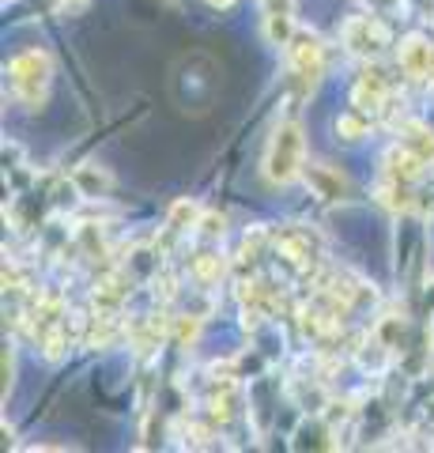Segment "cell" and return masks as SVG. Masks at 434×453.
<instances>
[{
	"instance_id": "obj_1",
	"label": "cell",
	"mask_w": 434,
	"mask_h": 453,
	"mask_svg": "<svg viewBox=\"0 0 434 453\" xmlns=\"http://www.w3.org/2000/svg\"><path fill=\"white\" fill-rule=\"evenodd\" d=\"M306 170V136L302 125L295 118H284L269 136V148H264V163L261 174L269 186H291V181H302Z\"/></svg>"
},
{
	"instance_id": "obj_2",
	"label": "cell",
	"mask_w": 434,
	"mask_h": 453,
	"mask_svg": "<svg viewBox=\"0 0 434 453\" xmlns=\"http://www.w3.org/2000/svg\"><path fill=\"white\" fill-rule=\"evenodd\" d=\"M49 80H53V61L46 50H23L8 61L11 95H16L27 110H38L49 98Z\"/></svg>"
},
{
	"instance_id": "obj_3",
	"label": "cell",
	"mask_w": 434,
	"mask_h": 453,
	"mask_svg": "<svg viewBox=\"0 0 434 453\" xmlns=\"http://www.w3.org/2000/svg\"><path fill=\"white\" fill-rule=\"evenodd\" d=\"M340 42L352 57H362V61H377L389 50V31L382 19L374 16H352L340 27Z\"/></svg>"
},
{
	"instance_id": "obj_4",
	"label": "cell",
	"mask_w": 434,
	"mask_h": 453,
	"mask_svg": "<svg viewBox=\"0 0 434 453\" xmlns=\"http://www.w3.org/2000/svg\"><path fill=\"white\" fill-rule=\"evenodd\" d=\"M287 65L302 88H314L321 73H325V42L314 31H295V38L287 42Z\"/></svg>"
},
{
	"instance_id": "obj_5",
	"label": "cell",
	"mask_w": 434,
	"mask_h": 453,
	"mask_svg": "<svg viewBox=\"0 0 434 453\" xmlns=\"http://www.w3.org/2000/svg\"><path fill=\"white\" fill-rule=\"evenodd\" d=\"M272 246L302 273H310L321 261V238L314 231H306V226H279V231H272Z\"/></svg>"
},
{
	"instance_id": "obj_6",
	"label": "cell",
	"mask_w": 434,
	"mask_h": 453,
	"mask_svg": "<svg viewBox=\"0 0 434 453\" xmlns=\"http://www.w3.org/2000/svg\"><path fill=\"white\" fill-rule=\"evenodd\" d=\"M389 95H393V88H389V80L382 68H362L359 83L352 88V106L362 110V113H382L389 106Z\"/></svg>"
},
{
	"instance_id": "obj_7",
	"label": "cell",
	"mask_w": 434,
	"mask_h": 453,
	"mask_svg": "<svg viewBox=\"0 0 434 453\" xmlns=\"http://www.w3.org/2000/svg\"><path fill=\"white\" fill-rule=\"evenodd\" d=\"M397 61H400V73L408 80H430V73H434V46H430V38L408 35L400 42V50H397Z\"/></svg>"
},
{
	"instance_id": "obj_8",
	"label": "cell",
	"mask_w": 434,
	"mask_h": 453,
	"mask_svg": "<svg viewBox=\"0 0 434 453\" xmlns=\"http://www.w3.org/2000/svg\"><path fill=\"white\" fill-rule=\"evenodd\" d=\"M264 4V38L269 46H284L295 38V0H261Z\"/></svg>"
},
{
	"instance_id": "obj_9",
	"label": "cell",
	"mask_w": 434,
	"mask_h": 453,
	"mask_svg": "<svg viewBox=\"0 0 434 453\" xmlns=\"http://www.w3.org/2000/svg\"><path fill=\"white\" fill-rule=\"evenodd\" d=\"M302 181L314 196H321V201H344V193H347V178L325 163H306Z\"/></svg>"
},
{
	"instance_id": "obj_10",
	"label": "cell",
	"mask_w": 434,
	"mask_h": 453,
	"mask_svg": "<svg viewBox=\"0 0 434 453\" xmlns=\"http://www.w3.org/2000/svg\"><path fill=\"white\" fill-rule=\"evenodd\" d=\"M197 223H201V208H197V201H189V196L174 201V204H171V216H166V226H163L159 253H163V250H171L174 238L189 234V231H197Z\"/></svg>"
},
{
	"instance_id": "obj_11",
	"label": "cell",
	"mask_w": 434,
	"mask_h": 453,
	"mask_svg": "<svg viewBox=\"0 0 434 453\" xmlns=\"http://www.w3.org/2000/svg\"><path fill=\"white\" fill-rule=\"evenodd\" d=\"M382 166H385V178H389V181H404V186H415V178L427 170V166L419 163L404 144L389 148V151H385V159H382Z\"/></svg>"
},
{
	"instance_id": "obj_12",
	"label": "cell",
	"mask_w": 434,
	"mask_h": 453,
	"mask_svg": "<svg viewBox=\"0 0 434 453\" xmlns=\"http://www.w3.org/2000/svg\"><path fill=\"white\" fill-rule=\"evenodd\" d=\"M397 133H400V144L408 148L419 163H423V166H434V133L427 129L423 121H404Z\"/></svg>"
},
{
	"instance_id": "obj_13",
	"label": "cell",
	"mask_w": 434,
	"mask_h": 453,
	"mask_svg": "<svg viewBox=\"0 0 434 453\" xmlns=\"http://www.w3.org/2000/svg\"><path fill=\"white\" fill-rule=\"evenodd\" d=\"M125 295H129V283H125V276H121V273H110V276H103L99 283H95L91 303H95V310L118 314L121 303H125Z\"/></svg>"
},
{
	"instance_id": "obj_14",
	"label": "cell",
	"mask_w": 434,
	"mask_h": 453,
	"mask_svg": "<svg viewBox=\"0 0 434 453\" xmlns=\"http://www.w3.org/2000/svg\"><path fill=\"white\" fill-rule=\"evenodd\" d=\"M72 186L80 189V196H88V201H103V196L110 193V186H114V178L106 174L103 166H76L72 170Z\"/></svg>"
},
{
	"instance_id": "obj_15",
	"label": "cell",
	"mask_w": 434,
	"mask_h": 453,
	"mask_svg": "<svg viewBox=\"0 0 434 453\" xmlns=\"http://www.w3.org/2000/svg\"><path fill=\"white\" fill-rule=\"evenodd\" d=\"M223 276H227V261H223L219 253L204 250V253H197V257H193V280L204 283V288H212V283H219Z\"/></svg>"
},
{
	"instance_id": "obj_16",
	"label": "cell",
	"mask_w": 434,
	"mask_h": 453,
	"mask_svg": "<svg viewBox=\"0 0 434 453\" xmlns=\"http://www.w3.org/2000/svg\"><path fill=\"white\" fill-rule=\"evenodd\" d=\"M377 201H382L389 211H412L415 208V193L412 186H404V181H382V189H377Z\"/></svg>"
},
{
	"instance_id": "obj_17",
	"label": "cell",
	"mask_w": 434,
	"mask_h": 453,
	"mask_svg": "<svg viewBox=\"0 0 434 453\" xmlns=\"http://www.w3.org/2000/svg\"><path fill=\"white\" fill-rule=\"evenodd\" d=\"M370 133V121H367V113L362 110H347L336 118V136H344V140H362Z\"/></svg>"
},
{
	"instance_id": "obj_18",
	"label": "cell",
	"mask_w": 434,
	"mask_h": 453,
	"mask_svg": "<svg viewBox=\"0 0 434 453\" xmlns=\"http://www.w3.org/2000/svg\"><path fill=\"white\" fill-rule=\"evenodd\" d=\"M223 231H227V219L219 216V211H201V223H197V238L204 242H219Z\"/></svg>"
},
{
	"instance_id": "obj_19",
	"label": "cell",
	"mask_w": 434,
	"mask_h": 453,
	"mask_svg": "<svg viewBox=\"0 0 434 453\" xmlns=\"http://www.w3.org/2000/svg\"><path fill=\"white\" fill-rule=\"evenodd\" d=\"M174 336H178L181 348H193L197 344V336H201V318L197 314H181L178 325H174Z\"/></svg>"
},
{
	"instance_id": "obj_20",
	"label": "cell",
	"mask_w": 434,
	"mask_h": 453,
	"mask_svg": "<svg viewBox=\"0 0 434 453\" xmlns=\"http://www.w3.org/2000/svg\"><path fill=\"white\" fill-rule=\"evenodd\" d=\"M11 381H16V348L4 344V393L11 389Z\"/></svg>"
},
{
	"instance_id": "obj_21",
	"label": "cell",
	"mask_w": 434,
	"mask_h": 453,
	"mask_svg": "<svg viewBox=\"0 0 434 453\" xmlns=\"http://www.w3.org/2000/svg\"><path fill=\"white\" fill-rule=\"evenodd\" d=\"M53 8H57L61 16H76V12L88 8V0H53Z\"/></svg>"
},
{
	"instance_id": "obj_22",
	"label": "cell",
	"mask_w": 434,
	"mask_h": 453,
	"mask_svg": "<svg viewBox=\"0 0 434 453\" xmlns=\"http://www.w3.org/2000/svg\"><path fill=\"white\" fill-rule=\"evenodd\" d=\"M208 4H212V8H231L234 0H208Z\"/></svg>"
},
{
	"instance_id": "obj_23",
	"label": "cell",
	"mask_w": 434,
	"mask_h": 453,
	"mask_svg": "<svg viewBox=\"0 0 434 453\" xmlns=\"http://www.w3.org/2000/svg\"><path fill=\"white\" fill-rule=\"evenodd\" d=\"M430 359H434V340H430Z\"/></svg>"
}]
</instances>
